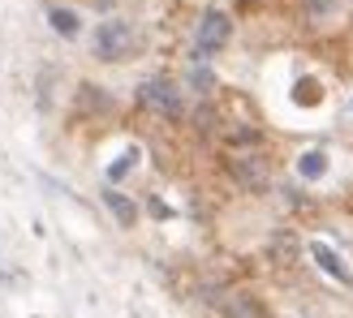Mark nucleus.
<instances>
[{"label":"nucleus","instance_id":"f257e3e1","mask_svg":"<svg viewBox=\"0 0 353 318\" xmlns=\"http://www.w3.org/2000/svg\"><path fill=\"white\" fill-rule=\"evenodd\" d=\"M134 26L125 22V17H108V22H99L95 30V56L99 61H125L134 52Z\"/></svg>","mask_w":353,"mask_h":318},{"label":"nucleus","instance_id":"f03ea898","mask_svg":"<svg viewBox=\"0 0 353 318\" xmlns=\"http://www.w3.org/2000/svg\"><path fill=\"white\" fill-rule=\"evenodd\" d=\"M228 34H233V22H228V13L211 9L203 22H199V34H194V61H207L216 56V52L228 43Z\"/></svg>","mask_w":353,"mask_h":318},{"label":"nucleus","instance_id":"7ed1b4c3","mask_svg":"<svg viewBox=\"0 0 353 318\" xmlns=\"http://www.w3.org/2000/svg\"><path fill=\"white\" fill-rule=\"evenodd\" d=\"M138 99H143V108H151L155 116H181V91H176L168 78H147L138 86Z\"/></svg>","mask_w":353,"mask_h":318},{"label":"nucleus","instance_id":"20e7f679","mask_svg":"<svg viewBox=\"0 0 353 318\" xmlns=\"http://www.w3.org/2000/svg\"><path fill=\"white\" fill-rule=\"evenodd\" d=\"M220 314L224 318H268L263 301H259V297H250V293H224L220 297Z\"/></svg>","mask_w":353,"mask_h":318},{"label":"nucleus","instance_id":"39448f33","mask_svg":"<svg viewBox=\"0 0 353 318\" xmlns=\"http://www.w3.org/2000/svg\"><path fill=\"white\" fill-rule=\"evenodd\" d=\"M233 172H237L250 189H263V185H268V164H263L259 155H241L237 164H233Z\"/></svg>","mask_w":353,"mask_h":318},{"label":"nucleus","instance_id":"423d86ee","mask_svg":"<svg viewBox=\"0 0 353 318\" xmlns=\"http://www.w3.org/2000/svg\"><path fill=\"white\" fill-rule=\"evenodd\" d=\"M310 254H314V262L327 271V275H336V279H349V271H345V262H341V254L332 250V245H323V241H314L310 245Z\"/></svg>","mask_w":353,"mask_h":318},{"label":"nucleus","instance_id":"0eeeda50","mask_svg":"<svg viewBox=\"0 0 353 318\" xmlns=\"http://www.w3.org/2000/svg\"><path fill=\"white\" fill-rule=\"evenodd\" d=\"M48 22H52V30L57 34H78V13L74 9H48Z\"/></svg>","mask_w":353,"mask_h":318},{"label":"nucleus","instance_id":"6e6552de","mask_svg":"<svg viewBox=\"0 0 353 318\" xmlns=\"http://www.w3.org/2000/svg\"><path fill=\"white\" fill-rule=\"evenodd\" d=\"M103 198H108V206H112V215H117L121 224H125V228L134 224V202L125 198V193H117V189H108V193H103Z\"/></svg>","mask_w":353,"mask_h":318},{"label":"nucleus","instance_id":"1a4fd4ad","mask_svg":"<svg viewBox=\"0 0 353 318\" xmlns=\"http://www.w3.org/2000/svg\"><path fill=\"white\" fill-rule=\"evenodd\" d=\"M323 168H327L323 151H306V155H302V164H297V172H302V176H323Z\"/></svg>","mask_w":353,"mask_h":318},{"label":"nucleus","instance_id":"9d476101","mask_svg":"<svg viewBox=\"0 0 353 318\" xmlns=\"http://www.w3.org/2000/svg\"><path fill=\"white\" fill-rule=\"evenodd\" d=\"M130 168H134V151H130V155H121V164H112V168H108V176L117 181V176H125Z\"/></svg>","mask_w":353,"mask_h":318},{"label":"nucleus","instance_id":"9b49d317","mask_svg":"<svg viewBox=\"0 0 353 318\" xmlns=\"http://www.w3.org/2000/svg\"><path fill=\"white\" fill-rule=\"evenodd\" d=\"M194 86H211V74H207V69H194Z\"/></svg>","mask_w":353,"mask_h":318}]
</instances>
